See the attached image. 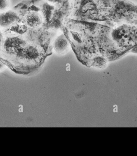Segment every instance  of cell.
Returning <instances> with one entry per match:
<instances>
[{
  "label": "cell",
  "instance_id": "obj_1",
  "mask_svg": "<svg viewBox=\"0 0 137 156\" xmlns=\"http://www.w3.org/2000/svg\"><path fill=\"white\" fill-rule=\"evenodd\" d=\"M17 13L12 11H8L0 14V27H8L17 20Z\"/></svg>",
  "mask_w": 137,
  "mask_h": 156
},
{
  "label": "cell",
  "instance_id": "obj_2",
  "mask_svg": "<svg viewBox=\"0 0 137 156\" xmlns=\"http://www.w3.org/2000/svg\"><path fill=\"white\" fill-rule=\"evenodd\" d=\"M69 44L68 40L63 35L57 37L54 43V50L58 54H62L67 51Z\"/></svg>",
  "mask_w": 137,
  "mask_h": 156
},
{
  "label": "cell",
  "instance_id": "obj_3",
  "mask_svg": "<svg viewBox=\"0 0 137 156\" xmlns=\"http://www.w3.org/2000/svg\"><path fill=\"white\" fill-rule=\"evenodd\" d=\"M26 22L29 27L32 28H35L40 25L42 20L38 14L33 13L30 14L27 16Z\"/></svg>",
  "mask_w": 137,
  "mask_h": 156
},
{
  "label": "cell",
  "instance_id": "obj_4",
  "mask_svg": "<svg viewBox=\"0 0 137 156\" xmlns=\"http://www.w3.org/2000/svg\"><path fill=\"white\" fill-rule=\"evenodd\" d=\"M106 59L102 56H96L92 60V65L97 68H103L106 65Z\"/></svg>",
  "mask_w": 137,
  "mask_h": 156
},
{
  "label": "cell",
  "instance_id": "obj_5",
  "mask_svg": "<svg viewBox=\"0 0 137 156\" xmlns=\"http://www.w3.org/2000/svg\"><path fill=\"white\" fill-rule=\"evenodd\" d=\"M9 5V0H0V12L6 11Z\"/></svg>",
  "mask_w": 137,
  "mask_h": 156
},
{
  "label": "cell",
  "instance_id": "obj_6",
  "mask_svg": "<svg viewBox=\"0 0 137 156\" xmlns=\"http://www.w3.org/2000/svg\"><path fill=\"white\" fill-rule=\"evenodd\" d=\"M5 66L3 63L0 62V71Z\"/></svg>",
  "mask_w": 137,
  "mask_h": 156
},
{
  "label": "cell",
  "instance_id": "obj_7",
  "mask_svg": "<svg viewBox=\"0 0 137 156\" xmlns=\"http://www.w3.org/2000/svg\"><path fill=\"white\" fill-rule=\"evenodd\" d=\"M48 1H54V0H48Z\"/></svg>",
  "mask_w": 137,
  "mask_h": 156
}]
</instances>
